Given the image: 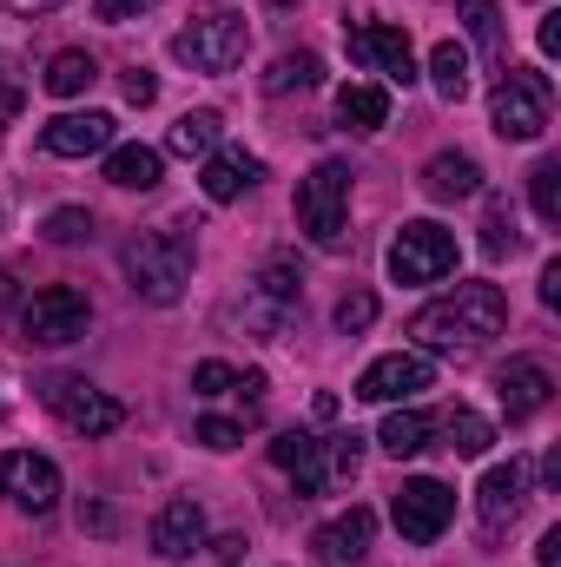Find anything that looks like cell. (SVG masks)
Returning <instances> with one entry per match:
<instances>
[{
    "label": "cell",
    "mask_w": 561,
    "mask_h": 567,
    "mask_svg": "<svg viewBox=\"0 0 561 567\" xmlns=\"http://www.w3.org/2000/svg\"><path fill=\"white\" fill-rule=\"evenodd\" d=\"M502 323H509L502 284L476 278V284H456L436 303H422L410 317V337H417V350H436V357H476L489 337H502Z\"/></svg>",
    "instance_id": "1"
},
{
    "label": "cell",
    "mask_w": 561,
    "mask_h": 567,
    "mask_svg": "<svg viewBox=\"0 0 561 567\" xmlns=\"http://www.w3.org/2000/svg\"><path fill=\"white\" fill-rule=\"evenodd\" d=\"M272 462L297 482V495H324L337 482H350L364 468V435H310V429H284L272 442Z\"/></svg>",
    "instance_id": "2"
},
{
    "label": "cell",
    "mask_w": 561,
    "mask_h": 567,
    "mask_svg": "<svg viewBox=\"0 0 561 567\" xmlns=\"http://www.w3.org/2000/svg\"><path fill=\"white\" fill-rule=\"evenodd\" d=\"M120 265H126L133 297H145V303H178L185 284H192V238H178V231H140L120 251Z\"/></svg>",
    "instance_id": "3"
},
{
    "label": "cell",
    "mask_w": 561,
    "mask_h": 567,
    "mask_svg": "<svg viewBox=\"0 0 561 567\" xmlns=\"http://www.w3.org/2000/svg\"><path fill=\"white\" fill-rule=\"evenodd\" d=\"M245 47H252V27L238 7H205V13H192V27L172 33V60H185L192 73H232L245 60Z\"/></svg>",
    "instance_id": "4"
},
{
    "label": "cell",
    "mask_w": 561,
    "mask_h": 567,
    "mask_svg": "<svg viewBox=\"0 0 561 567\" xmlns=\"http://www.w3.org/2000/svg\"><path fill=\"white\" fill-rule=\"evenodd\" d=\"M549 113H555V93H549V73H536V66H509L489 93V126L516 145L542 140Z\"/></svg>",
    "instance_id": "5"
},
{
    "label": "cell",
    "mask_w": 561,
    "mask_h": 567,
    "mask_svg": "<svg viewBox=\"0 0 561 567\" xmlns=\"http://www.w3.org/2000/svg\"><path fill=\"white\" fill-rule=\"evenodd\" d=\"M344 212H350V165L344 158H324L310 178H297V225L310 245L337 251L344 245Z\"/></svg>",
    "instance_id": "6"
},
{
    "label": "cell",
    "mask_w": 561,
    "mask_h": 567,
    "mask_svg": "<svg viewBox=\"0 0 561 567\" xmlns=\"http://www.w3.org/2000/svg\"><path fill=\"white\" fill-rule=\"evenodd\" d=\"M456 258H462V245H456V231H442L436 218H410V225L390 238V278L397 284H442L456 271Z\"/></svg>",
    "instance_id": "7"
},
{
    "label": "cell",
    "mask_w": 561,
    "mask_h": 567,
    "mask_svg": "<svg viewBox=\"0 0 561 567\" xmlns=\"http://www.w3.org/2000/svg\"><path fill=\"white\" fill-rule=\"evenodd\" d=\"M86 323H93V303H86V290H73V284H47V290H33L27 310H20V330H27L33 343H47V350L80 343Z\"/></svg>",
    "instance_id": "8"
},
{
    "label": "cell",
    "mask_w": 561,
    "mask_h": 567,
    "mask_svg": "<svg viewBox=\"0 0 561 567\" xmlns=\"http://www.w3.org/2000/svg\"><path fill=\"white\" fill-rule=\"evenodd\" d=\"M449 515H456V495H449L442 482H429V475L404 482L397 502H390V522H397V535H404L410 548H429V542L449 528Z\"/></svg>",
    "instance_id": "9"
},
{
    "label": "cell",
    "mask_w": 561,
    "mask_h": 567,
    "mask_svg": "<svg viewBox=\"0 0 561 567\" xmlns=\"http://www.w3.org/2000/svg\"><path fill=\"white\" fill-rule=\"evenodd\" d=\"M344 47H350V60H357V66H370V73H377V80H390V86H410V80H417V53H410V33H404V27L364 20V27H350V33H344Z\"/></svg>",
    "instance_id": "10"
},
{
    "label": "cell",
    "mask_w": 561,
    "mask_h": 567,
    "mask_svg": "<svg viewBox=\"0 0 561 567\" xmlns=\"http://www.w3.org/2000/svg\"><path fill=\"white\" fill-rule=\"evenodd\" d=\"M47 410L73 429V435H113V429L126 423V410H120L106 390L80 383V377H53V383H47Z\"/></svg>",
    "instance_id": "11"
},
{
    "label": "cell",
    "mask_w": 561,
    "mask_h": 567,
    "mask_svg": "<svg viewBox=\"0 0 561 567\" xmlns=\"http://www.w3.org/2000/svg\"><path fill=\"white\" fill-rule=\"evenodd\" d=\"M0 495L20 508V515H53L60 508V468L33 449H13L0 462Z\"/></svg>",
    "instance_id": "12"
},
{
    "label": "cell",
    "mask_w": 561,
    "mask_h": 567,
    "mask_svg": "<svg viewBox=\"0 0 561 567\" xmlns=\"http://www.w3.org/2000/svg\"><path fill=\"white\" fill-rule=\"evenodd\" d=\"M436 383V363L422 350H397V357H377L364 377H357V396L364 403H410Z\"/></svg>",
    "instance_id": "13"
},
{
    "label": "cell",
    "mask_w": 561,
    "mask_h": 567,
    "mask_svg": "<svg viewBox=\"0 0 561 567\" xmlns=\"http://www.w3.org/2000/svg\"><path fill=\"white\" fill-rule=\"evenodd\" d=\"M529 482H536V468H529L522 455H509L502 468H489V475H482V488H476V515H482V535H502V528L522 515V502H529Z\"/></svg>",
    "instance_id": "14"
},
{
    "label": "cell",
    "mask_w": 561,
    "mask_h": 567,
    "mask_svg": "<svg viewBox=\"0 0 561 567\" xmlns=\"http://www.w3.org/2000/svg\"><path fill=\"white\" fill-rule=\"evenodd\" d=\"M113 133H120L113 113H60L40 126V145L53 158H93V152H113Z\"/></svg>",
    "instance_id": "15"
},
{
    "label": "cell",
    "mask_w": 561,
    "mask_h": 567,
    "mask_svg": "<svg viewBox=\"0 0 561 567\" xmlns=\"http://www.w3.org/2000/svg\"><path fill=\"white\" fill-rule=\"evenodd\" d=\"M152 555L159 561H185V555H198L205 548V508L192 502V495H172L159 515H152Z\"/></svg>",
    "instance_id": "16"
},
{
    "label": "cell",
    "mask_w": 561,
    "mask_h": 567,
    "mask_svg": "<svg viewBox=\"0 0 561 567\" xmlns=\"http://www.w3.org/2000/svg\"><path fill=\"white\" fill-rule=\"evenodd\" d=\"M370 535H377V515H370V508H344L337 522H324V528L310 535V548H317L324 567H357L370 555Z\"/></svg>",
    "instance_id": "17"
},
{
    "label": "cell",
    "mask_w": 561,
    "mask_h": 567,
    "mask_svg": "<svg viewBox=\"0 0 561 567\" xmlns=\"http://www.w3.org/2000/svg\"><path fill=\"white\" fill-rule=\"evenodd\" d=\"M258 178H265V158H252V152H238V145H218V152L205 158V172H198V192H205L212 205H232V198H245Z\"/></svg>",
    "instance_id": "18"
},
{
    "label": "cell",
    "mask_w": 561,
    "mask_h": 567,
    "mask_svg": "<svg viewBox=\"0 0 561 567\" xmlns=\"http://www.w3.org/2000/svg\"><path fill=\"white\" fill-rule=\"evenodd\" d=\"M496 396H502L509 423H522V416H536V410L555 396V377H549V363H536V357H516V363H502V377H496Z\"/></svg>",
    "instance_id": "19"
},
{
    "label": "cell",
    "mask_w": 561,
    "mask_h": 567,
    "mask_svg": "<svg viewBox=\"0 0 561 567\" xmlns=\"http://www.w3.org/2000/svg\"><path fill=\"white\" fill-rule=\"evenodd\" d=\"M422 192L442 198V205H449V198H476V192H482V165H476L469 152H436V158L422 165Z\"/></svg>",
    "instance_id": "20"
},
{
    "label": "cell",
    "mask_w": 561,
    "mask_h": 567,
    "mask_svg": "<svg viewBox=\"0 0 561 567\" xmlns=\"http://www.w3.org/2000/svg\"><path fill=\"white\" fill-rule=\"evenodd\" d=\"M165 178V152L159 145H113L106 152V185L120 192H152Z\"/></svg>",
    "instance_id": "21"
},
{
    "label": "cell",
    "mask_w": 561,
    "mask_h": 567,
    "mask_svg": "<svg viewBox=\"0 0 561 567\" xmlns=\"http://www.w3.org/2000/svg\"><path fill=\"white\" fill-rule=\"evenodd\" d=\"M337 120H344L350 133H384V126H390V93L357 80V86L337 93Z\"/></svg>",
    "instance_id": "22"
},
{
    "label": "cell",
    "mask_w": 561,
    "mask_h": 567,
    "mask_svg": "<svg viewBox=\"0 0 561 567\" xmlns=\"http://www.w3.org/2000/svg\"><path fill=\"white\" fill-rule=\"evenodd\" d=\"M225 140V120L212 113V106H198V113H185L172 133H165V152H178V158H212Z\"/></svg>",
    "instance_id": "23"
},
{
    "label": "cell",
    "mask_w": 561,
    "mask_h": 567,
    "mask_svg": "<svg viewBox=\"0 0 561 567\" xmlns=\"http://www.w3.org/2000/svg\"><path fill=\"white\" fill-rule=\"evenodd\" d=\"M429 435H436V416H422V410H390V416H384V429H377V442H384L397 462L422 455V449H429Z\"/></svg>",
    "instance_id": "24"
},
{
    "label": "cell",
    "mask_w": 561,
    "mask_h": 567,
    "mask_svg": "<svg viewBox=\"0 0 561 567\" xmlns=\"http://www.w3.org/2000/svg\"><path fill=\"white\" fill-rule=\"evenodd\" d=\"M93 80H100V60H93V53H80V47H67V53H53V60H47V93H53V100H80Z\"/></svg>",
    "instance_id": "25"
},
{
    "label": "cell",
    "mask_w": 561,
    "mask_h": 567,
    "mask_svg": "<svg viewBox=\"0 0 561 567\" xmlns=\"http://www.w3.org/2000/svg\"><path fill=\"white\" fill-rule=\"evenodd\" d=\"M429 86H436V100H449V106L469 100V53H462L456 40H442V47L429 53Z\"/></svg>",
    "instance_id": "26"
},
{
    "label": "cell",
    "mask_w": 561,
    "mask_h": 567,
    "mask_svg": "<svg viewBox=\"0 0 561 567\" xmlns=\"http://www.w3.org/2000/svg\"><path fill=\"white\" fill-rule=\"evenodd\" d=\"M317 80H324V60L297 47V53H278V60H272L265 93H272V100H284V93H304V86H317Z\"/></svg>",
    "instance_id": "27"
},
{
    "label": "cell",
    "mask_w": 561,
    "mask_h": 567,
    "mask_svg": "<svg viewBox=\"0 0 561 567\" xmlns=\"http://www.w3.org/2000/svg\"><path fill=\"white\" fill-rule=\"evenodd\" d=\"M442 435H449V449H456V455H482V449H489V442H496V429L482 423V416H476V410H449V416H442Z\"/></svg>",
    "instance_id": "28"
},
{
    "label": "cell",
    "mask_w": 561,
    "mask_h": 567,
    "mask_svg": "<svg viewBox=\"0 0 561 567\" xmlns=\"http://www.w3.org/2000/svg\"><path fill=\"white\" fill-rule=\"evenodd\" d=\"M297 290H304V278H297V265H290V258H265V271H258V297H265V303H272V310H290V303H297Z\"/></svg>",
    "instance_id": "29"
},
{
    "label": "cell",
    "mask_w": 561,
    "mask_h": 567,
    "mask_svg": "<svg viewBox=\"0 0 561 567\" xmlns=\"http://www.w3.org/2000/svg\"><path fill=\"white\" fill-rule=\"evenodd\" d=\"M456 13H462L469 40H476L482 53H502V7H496V0H462Z\"/></svg>",
    "instance_id": "30"
},
{
    "label": "cell",
    "mask_w": 561,
    "mask_h": 567,
    "mask_svg": "<svg viewBox=\"0 0 561 567\" xmlns=\"http://www.w3.org/2000/svg\"><path fill=\"white\" fill-rule=\"evenodd\" d=\"M529 192H536V218H542V225H561V158H542V165H536Z\"/></svg>",
    "instance_id": "31"
},
{
    "label": "cell",
    "mask_w": 561,
    "mask_h": 567,
    "mask_svg": "<svg viewBox=\"0 0 561 567\" xmlns=\"http://www.w3.org/2000/svg\"><path fill=\"white\" fill-rule=\"evenodd\" d=\"M47 245H86L93 238V212H80V205H60V212H47Z\"/></svg>",
    "instance_id": "32"
},
{
    "label": "cell",
    "mask_w": 561,
    "mask_h": 567,
    "mask_svg": "<svg viewBox=\"0 0 561 567\" xmlns=\"http://www.w3.org/2000/svg\"><path fill=\"white\" fill-rule=\"evenodd\" d=\"M482 251H489V258H509V251H516V218H509V205H489V218H482Z\"/></svg>",
    "instance_id": "33"
},
{
    "label": "cell",
    "mask_w": 561,
    "mask_h": 567,
    "mask_svg": "<svg viewBox=\"0 0 561 567\" xmlns=\"http://www.w3.org/2000/svg\"><path fill=\"white\" fill-rule=\"evenodd\" d=\"M370 323H377V297H370V290H350V297L337 303V330L357 337V330H370Z\"/></svg>",
    "instance_id": "34"
},
{
    "label": "cell",
    "mask_w": 561,
    "mask_h": 567,
    "mask_svg": "<svg viewBox=\"0 0 561 567\" xmlns=\"http://www.w3.org/2000/svg\"><path fill=\"white\" fill-rule=\"evenodd\" d=\"M238 377H245V370H232V363H198V370H192V390H198V396H232Z\"/></svg>",
    "instance_id": "35"
},
{
    "label": "cell",
    "mask_w": 561,
    "mask_h": 567,
    "mask_svg": "<svg viewBox=\"0 0 561 567\" xmlns=\"http://www.w3.org/2000/svg\"><path fill=\"white\" fill-rule=\"evenodd\" d=\"M198 442H205V449H238V442H245V423H232V416H205V423H198Z\"/></svg>",
    "instance_id": "36"
},
{
    "label": "cell",
    "mask_w": 561,
    "mask_h": 567,
    "mask_svg": "<svg viewBox=\"0 0 561 567\" xmlns=\"http://www.w3.org/2000/svg\"><path fill=\"white\" fill-rule=\"evenodd\" d=\"M145 7H152V0H93V13H100L106 27H120V20H140Z\"/></svg>",
    "instance_id": "37"
},
{
    "label": "cell",
    "mask_w": 561,
    "mask_h": 567,
    "mask_svg": "<svg viewBox=\"0 0 561 567\" xmlns=\"http://www.w3.org/2000/svg\"><path fill=\"white\" fill-rule=\"evenodd\" d=\"M126 100H133V106H152V100H159V80H152L145 66H133V73H126Z\"/></svg>",
    "instance_id": "38"
},
{
    "label": "cell",
    "mask_w": 561,
    "mask_h": 567,
    "mask_svg": "<svg viewBox=\"0 0 561 567\" xmlns=\"http://www.w3.org/2000/svg\"><path fill=\"white\" fill-rule=\"evenodd\" d=\"M13 113H20V80H13V73L0 66V126H7Z\"/></svg>",
    "instance_id": "39"
},
{
    "label": "cell",
    "mask_w": 561,
    "mask_h": 567,
    "mask_svg": "<svg viewBox=\"0 0 561 567\" xmlns=\"http://www.w3.org/2000/svg\"><path fill=\"white\" fill-rule=\"evenodd\" d=\"M542 303H549V310H561V258H549V265H542Z\"/></svg>",
    "instance_id": "40"
},
{
    "label": "cell",
    "mask_w": 561,
    "mask_h": 567,
    "mask_svg": "<svg viewBox=\"0 0 561 567\" xmlns=\"http://www.w3.org/2000/svg\"><path fill=\"white\" fill-rule=\"evenodd\" d=\"M212 555H218L225 567H238V561H245V535H218V542H212Z\"/></svg>",
    "instance_id": "41"
},
{
    "label": "cell",
    "mask_w": 561,
    "mask_h": 567,
    "mask_svg": "<svg viewBox=\"0 0 561 567\" xmlns=\"http://www.w3.org/2000/svg\"><path fill=\"white\" fill-rule=\"evenodd\" d=\"M536 561H542V567H561V528H549V535H542V548H536Z\"/></svg>",
    "instance_id": "42"
},
{
    "label": "cell",
    "mask_w": 561,
    "mask_h": 567,
    "mask_svg": "<svg viewBox=\"0 0 561 567\" xmlns=\"http://www.w3.org/2000/svg\"><path fill=\"white\" fill-rule=\"evenodd\" d=\"M542 53H549V60L561 53V13H549V20H542Z\"/></svg>",
    "instance_id": "43"
},
{
    "label": "cell",
    "mask_w": 561,
    "mask_h": 567,
    "mask_svg": "<svg viewBox=\"0 0 561 567\" xmlns=\"http://www.w3.org/2000/svg\"><path fill=\"white\" fill-rule=\"evenodd\" d=\"M7 7H13V13H20V20H33V13H53V7H60V0H7Z\"/></svg>",
    "instance_id": "44"
},
{
    "label": "cell",
    "mask_w": 561,
    "mask_h": 567,
    "mask_svg": "<svg viewBox=\"0 0 561 567\" xmlns=\"http://www.w3.org/2000/svg\"><path fill=\"white\" fill-rule=\"evenodd\" d=\"M542 482H549V488H561V449H549V455H542Z\"/></svg>",
    "instance_id": "45"
},
{
    "label": "cell",
    "mask_w": 561,
    "mask_h": 567,
    "mask_svg": "<svg viewBox=\"0 0 561 567\" xmlns=\"http://www.w3.org/2000/svg\"><path fill=\"white\" fill-rule=\"evenodd\" d=\"M13 303V271H0V310Z\"/></svg>",
    "instance_id": "46"
}]
</instances>
